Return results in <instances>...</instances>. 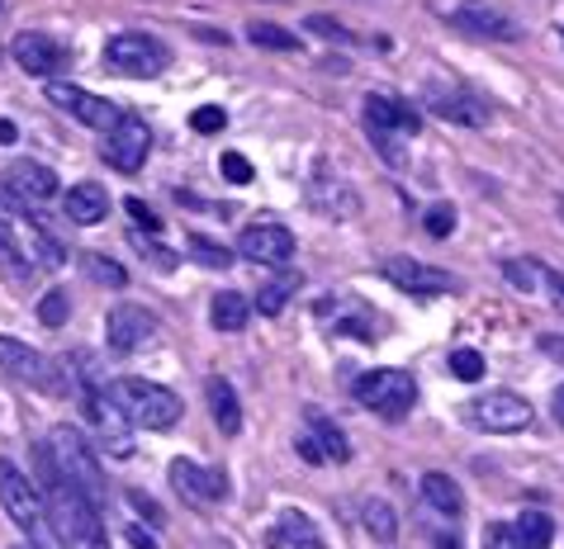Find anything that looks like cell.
Returning a JSON list of instances; mask_svg holds the SVG:
<instances>
[{
    "label": "cell",
    "mask_w": 564,
    "mask_h": 549,
    "mask_svg": "<svg viewBox=\"0 0 564 549\" xmlns=\"http://www.w3.org/2000/svg\"><path fill=\"white\" fill-rule=\"evenodd\" d=\"M185 256L199 261V265H209V271H228V265H232V251H228L224 242L199 238V232H191V238H185Z\"/></svg>",
    "instance_id": "836d02e7"
},
{
    "label": "cell",
    "mask_w": 564,
    "mask_h": 549,
    "mask_svg": "<svg viewBox=\"0 0 564 549\" xmlns=\"http://www.w3.org/2000/svg\"><path fill=\"white\" fill-rule=\"evenodd\" d=\"M366 133H394V138H417L422 119L417 109L389 96H366Z\"/></svg>",
    "instance_id": "ffe728a7"
},
{
    "label": "cell",
    "mask_w": 564,
    "mask_h": 549,
    "mask_svg": "<svg viewBox=\"0 0 564 549\" xmlns=\"http://www.w3.org/2000/svg\"><path fill=\"white\" fill-rule=\"evenodd\" d=\"M451 24L465 29V34H475V39H498V43L522 39V24H517L508 10L489 6V0H465V6H456L451 10Z\"/></svg>",
    "instance_id": "e0dca14e"
},
{
    "label": "cell",
    "mask_w": 564,
    "mask_h": 549,
    "mask_svg": "<svg viewBox=\"0 0 564 549\" xmlns=\"http://www.w3.org/2000/svg\"><path fill=\"white\" fill-rule=\"evenodd\" d=\"M105 67L115 76L148 81V76H162L171 67V53H166V43H156L152 34H115L105 43Z\"/></svg>",
    "instance_id": "8992f818"
},
{
    "label": "cell",
    "mask_w": 564,
    "mask_h": 549,
    "mask_svg": "<svg viewBox=\"0 0 564 549\" xmlns=\"http://www.w3.org/2000/svg\"><path fill=\"white\" fill-rule=\"evenodd\" d=\"M82 403H86V417L90 427H96L100 446L115 454V460H129L133 454V431H129V413H123V403L109 394V388H82Z\"/></svg>",
    "instance_id": "52a82bcc"
},
{
    "label": "cell",
    "mask_w": 564,
    "mask_h": 549,
    "mask_svg": "<svg viewBox=\"0 0 564 549\" xmlns=\"http://www.w3.org/2000/svg\"><path fill=\"white\" fill-rule=\"evenodd\" d=\"M43 96H48L62 109V114H72L76 123H86V129H100V133H109L123 119L105 96H90V90L72 86V81H48V86H43Z\"/></svg>",
    "instance_id": "7c38bea8"
},
{
    "label": "cell",
    "mask_w": 564,
    "mask_h": 549,
    "mask_svg": "<svg viewBox=\"0 0 564 549\" xmlns=\"http://www.w3.org/2000/svg\"><path fill=\"white\" fill-rule=\"evenodd\" d=\"M14 549H39V545H14Z\"/></svg>",
    "instance_id": "f907efd6"
},
{
    "label": "cell",
    "mask_w": 564,
    "mask_h": 549,
    "mask_svg": "<svg viewBox=\"0 0 564 549\" xmlns=\"http://www.w3.org/2000/svg\"><path fill=\"white\" fill-rule=\"evenodd\" d=\"M541 351L551 360H564V337H541Z\"/></svg>",
    "instance_id": "bcb514c9"
},
{
    "label": "cell",
    "mask_w": 564,
    "mask_h": 549,
    "mask_svg": "<svg viewBox=\"0 0 564 549\" xmlns=\"http://www.w3.org/2000/svg\"><path fill=\"white\" fill-rule=\"evenodd\" d=\"M195 39H205V43H218V48H228V34H218V29H195Z\"/></svg>",
    "instance_id": "c3c4849f"
},
{
    "label": "cell",
    "mask_w": 564,
    "mask_h": 549,
    "mask_svg": "<svg viewBox=\"0 0 564 549\" xmlns=\"http://www.w3.org/2000/svg\"><path fill=\"white\" fill-rule=\"evenodd\" d=\"M308 34H323V39H333V43H351V29L341 24V20H327V14H308L304 20Z\"/></svg>",
    "instance_id": "74e56055"
},
{
    "label": "cell",
    "mask_w": 564,
    "mask_h": 549,
    "mask_svg": "<svg viewBox=\"0 0 564 549\" xmlns=\"http://www.w3.org/2000/svg\"><path fill=\"white\" fill-rule=\"evenodd\" d=\"M271 549H327V540L304 512L290 507V512H280V521L271 526Z\"/></svg>",
    "instance_id": "7402d4cb"
},
{
    "label": "cell",
    "mask_w": 564,
    "mask_h": 549,
    "mask_svg": "<svg viewBox=\"0 0 564 549\" xmlns=\"http://www.w3.org/2000/svg\"><path fill=\"white\" fill-rule=\"evenodd\" d=\"M503 275H508V285H512L517 294H536V289H545V265H541V261H527V256L503 261Z\"/></svg>",
    "instance_id": "d6a6232c"
},
{
    "label": "cell",
    "mask_w": 564,
    "mask_h": 549,
    "mask_svg": "<svg viewBox=\"0 0 564 549\" xmlns=\"http://www.w3.org/2000/svg\"><path fill=\"white\" fill-rule=\"evenodd\" d=\"M152 337H156V318H152L148 308H138V304L109 308V318H105V341H109V351H115V355H133L138 347H148Z\"/></svg>",
    "instance_id": "9a60e30c"
},
{
    "label": "cell",
    "mask_w": 564,
    "mask_h": 549,
    "mask_svg": "<svg viewBox=\"0 0 564 549\" xmlns=\"http://www.w3.org/2000/svg\"><path fill=\"white\" fill-rule=\"evenodd\" d=\"M191 123H195V133H218V129L228 123V114H224L218 105H199L195 114H191Z\"/></svg>",
    "instance_id": "60d3db41"
},
{
    "label": "cell",
    "mask_w": 564,
    "mask_h": 549,
    "mask_svg": "<svg viewBox=\"0 0 564 549\" xmlns=\"http://www.w3.org/2000/svg\"><path fill=\"white\" fill-rule=\"evenodd\" d=\"M484 549H522V536H517V526L494 521L489 530H484Z\"/></svg>",
    "instance_id": "f35d334b"
},
{
    "label": "cell",
    "mask_w": 564,
    "mask_h": 549,
    "mask_svg": "<svg viewBox=\"0 0 564 549\" xmlns=\"http://www.w3.org/2000/svg\"><path fill=\"white\" fill-rule=\"evenodd\" d=\"M238 256L257 261V265H285L294 256V232L285 223H247L238 238Z\"/></svg>",
    "instance_id": "ac0fdd59"
},
{
    "label": "cell",
    "mask_w": 564,
    "mask_h": 549,
    "mask_svg": "<svg viewBox=\"0 0 564 549\" xmlns=\"http://www.w3.org/2000/svg\"><path fill=\"white\" fill-rule=\"evenodd\" d=\"M304 431H308L313 441L323 446L327 464H347V460H351V441H347V436H341V431H337V427H333V421H327L323 413H308V427H304Z\"/></svg>",
    "instance_id": "4316f807"
},
{
    "label": "cell",
    "mask_w": 564,
    "mask_h": 549,
    "mask_svg": "<svg viewBox=\"0 0 564 549\" xmlns=\"http://www.w3.org/2000/svg\"><path fill=\"white\" fill-rule=\"evenodd\" d=\"M417 488H422V502H427L436 516H460L465 497H460V483L451 474H422Z\"/></svg>",
    "instance_id": "cb8c5ba5"
},
{
    "label": "cell",
    "mask_w": 564,
    "mask_h": 549,
    "mask_svg": "<svg viewBox=\"0 0 564 549\" xmlns=\"http://www.w3.org/2000/svg\"><path fill=\"white\" fill-rule=\"evenodd\" d=\"M129 502H133V512H138V516H148L152 526H162V507H156V502H152L148 493H138V488H133V493H129Z\"/></svg>",
    "instance_id": "7bdbcfd3"
},
{
    "label": "cell",
    "mask_w": 564,
    "mask_h": 549,
    "mask_svg": "<svg viewBox=\"0 0 564 549\" xmlns=\"http://www.w3.org/2000/svg\"><path fill=\"white\" fill-rule=\"evenodd\" d=\"M148 152H152V129L138 114H123L115 129L105 133V143H100V156L119 171V176H133V171H143Z\"/></svg>",
    "instance_id": "8fae6325"
},
{
    "label": "cell",
    "mask_w": 564,
    "mask_h": 549,
    "mask_svg": "<svg viewBox=\"0 0 564 549\" xmlns=\"http://www.w3.org/2000/svg\"><path fill=\"white\" fill-rule=\"evenodd\" d=\"M72 318V299H67V289H48L39 299V322L43 327H67Z\"/></svg>",
    "instance_id": "e575fe53"
},
{
    "label": "cell",
    "mask_w": 564,
    "mask_h": 549,
    "mask_svg": "<svg viewBox=\"0 0 564 549\" xmlns=\"http://www.w3.org/2000/svg\"><path fill=\"white\" fill-rule=\"evenodd\" d=\"M62 213L72 218L76 228H96L109 218V195L100 190L96 180H82V185H72L67 199H62Z\"/></svg>",
    "instance_id": "44dd1931"
},
{
    "label": "cell",
    "mask_w": 564,
    "mask_h": 549,
    "mask_svg": "<svg viewBox=\"0 0 564 549\" xmlns=\"http://www.w3.org/2000/svg\"><path fill=\"white\" fill-rule=\"evenodd\" d=\"M247 43H252V48H265V53H294V48H300V39H294L290 29L271 24V20L247 24Z\"/></svg>",
    "instance_id": "f546056e"
},
{
    "label": "cell",
    "mask_w": 564,
    "mask_h": 549,
    "mask_svg": "<svg viewBox=\"0 0 564 549\" xmlns=\"http://www.w3.org/2000/svg\"><path fill=\"white\" fill-rule=\"evenodd\" d=\"M0 195L20 209H43L48 199H57V176L43 162H14L0 176Z\"/></svg>",
    "instance_id": "4fadbf2b"
},
{
    "label": "cell",
    "mask_w": 564,
    "mask_h": 549,
    "mask_svg": "<svg viewBox=\"0 0 564 549\" xmlns=\"http://www.w3.org/2000/svg\"><path fill=\"white\" fill-rule=\"evenodd\" d=\"M205 398H209L214 427L224 431V436H238V431H242V403H238V388H232V384L224 380V374H209Z\"/></svg>",
    "instance_id": "603a6c76"
},
{
    "label": "cell",
    "mask_w": 564,
    "mask_h": 549,
    "mask_svg": "<svg viewBox=\"0 0 564 549\" xmlns=\"http://www.w3.org/2000/svg\"><path fill=\"white\" fill-rule=\"evenodd\" d=\"M465 417L475 421L479 431H489V436H517V431H527L531 421H536L531 403L517 398V394H479L475 403L465 407Z\"/></svg>",
    "instance_id": "30bf717a"
},
{
    "label": "cell",
    "mask_w": 564,
    "mask_h": 549,
    "mask_svg": "<svg viewBox=\"0 0 564 549\" xmlns=\"http://www.w3.org/2000/svg\"><path fill=\"white\" fill-rule=\"evenodd\" d=\"M551 413H555V421H560V427H564V384L555 388V403H551Z\"/></svg>",
    "instance_id": "681fc988"
},
{
    "label": "cell",
    "mask_w": 564,
    "mask_h": 549,
    "mask_svg": "<svg viewBox=\"0 0 564 549\" xmlns=\"http://www.w3.org/2000/svg\"><path fill=\"white\" fill-rule=\"evenodd\" d=\"M10 57L20 62V67H24L29 76H43V81H57V72L72 62V53L62 48L57 39H48V34H34V29H24V34H14V43H10Z\"/></svg>",
    "instance_id": "2e32d148"
},
{
    "label": "cell",
    "mask_w": 564,
    "mask_h": 549,
    "mask_svg": "<svg viewBox=\"0 0 564 549\" xmlns=\"http://www.w3.org/2000/svg\"><path fill=\"white\" fill-rule=\"evenodd\" d=\"M129 540H133V549H156V536L143 526H129Z\"/></svg>",
    "instance_id": "f6af8a7d"
},
{
    "label": "cell",
    "mask_w": 564,
    "mask_h": 549,
    "mask_svg": "<svg viewBox=\"0 0 564 549\" xmlns=\"http://www.w3.org/2000/svg\"><path fill=\"white\" fill-rule=\"evenodd\" d=\"M300 294V275H271L257 294V312L261 318H275V312H285V304Z\"/></svg>",
    "instance_id": "f1b7e54d"
},
{
    "label": "cell",
    "mask_w": 564,
    "mask_h": 549,
    "mask_svg": "<svg viewBox=\"0 0 564 549\" xmlns=\"http://www.w3.org/2000/svg\"><path fill=\"white\" fill-rule=\"evenodd\" d=\"M512 526H517V536H522V549H551V540H555V521L545 512H522Z\"/></svg>",
    "instance_id": "4dcf8cb0"
},
{
    "label": "cell",
    "mask_w": 564,
    "mask_h": 549,
    "mask_svg": "<svg viewBox=\"0 0 564 549\" xmlns=\"http://www.w3.org/2000/svg\"><path fill=\"white\" fill-rule=\"evenodd\" d=\"M43 446H48V454H53V464L62 469V474H67L76 488H82L90 502H96V507H105V469H100V460L96 454H90V446H86V436L76 431V427H67V421H62V427H53L48 436H43Z\"/></svg>",
    "instance_id": "7a4b0ae2"
},
{
    "label": "cell",
    "mask_w": 564,
    "mask_h": 549,
    "mask_svg": "<svg viewBox=\"0 0 564 549\" xmlns=\"http://www.w3.org/2000/svg\"><path fill=\"white\" fill-rule=\"evenodd\" d=\"M413 398H417V384L409 370H366L356 380V403L375 417H389V421L409 417Z\"/></svg>",
    "instance_id": "5b68a950"
},
{
    "label": "cell",
    "mask_w": 564,
    "mask_h": 549,
    "mask_svg": "<svg viewBox=\"0 0 564 549\" xmlns=\"http://www.w3.org/2000/svg\"><path fill=\"white\" fill-rule=\"evenodd\" d=\"M34 464H39V479H43L39 493H43V507H48L53 536L67 549H109L100 507L53 464V454H48V446H43V441L34 446Z\"/></svg>",
    "instance_id": "6da1fadb"
},
{
    "label": "cell",
    "mask_w": 564,
    "mask_h": 549,
    "mask_svg": "<svg viewBox=\"0 0 564 549\" xmlns=\"http://www.w3.org/2000/svg\"><path fill=\"white\" fill-rule=\"evenodd\" d=\"M313 209L327 213V218H351L360 204H356V190L351 185H337V180H313Z\"/></svg>",
    "instance_id": "484cf974"
},
{
    "label": "cell",
    "mask_w": 564,
    "mask_h": 549,
    "mask_svg": "<svg viewBox=\"0 0 564 549\" xmlns=\"http://www.w3.org/2000/svg\"><path fill=\"white\" fill-rule=\"evenodd\" d=\"M384 279L403 294H417V299H436V294H451L456 279H451L442 265H427V261H413V256H389L384 261Z\"/></svg>",
    "instance_id": "5bb4252c"
},
{
    "label": "cell",
    "mask_w": 564,
    "mask_h": 549,
    "mask_svg": "<svg viewBox=\"0 0 564 549\" xmlns=\"http://www.w3.org/2000/svg\"><path fill=\"white\" fill-rule=\"evenodd\" d=\"M0 6H6V0H0Z\"/></svg>",
    "instance_id": "816d5d0a"
},
{
    "label": "cell",
    "mask_w": 564,
    "mask_h": 549,
    "mask_svg": "<svg viewBox=\"0 0 564 549\" xmlns=\"http://www.w3.org/2000/svg\"><path fill=\"white\" fill-rule=\"evenodd\" d=\"M0 370L14 374V380L29 384V388H39V394H48V398L72 394L67 370L53 365L48 355H39L34 347H24V341H14V337H0Z\"/></svg>",
    "instance_id": "277c9868"
},
{
    "label": "cell",
    "mask_w": 564,
    "mask_h": 549,
    "mask_svg": "<svg viewBox=\"0 0 564 549\" xmlns=\"http://www.w3.org/2000/svg\"><path fill=\"white\" fill-rule=\"evenodd\" d=\"M166 479H171V488H176V497H185L195 512H209V507H218V502L228 497V474H224V469L185 460V454H181V460H171Z\"/></svg>",
    "instance_id": "9c48e42d"
},
{
    "label": "cell",
    "mask_w": 564,
    "mask_h": 549,
    "mask_svg": "<svg viewBox=\"0 0 564 549\" xmlns=\"http://www.w3.org/2000/svg\"><path fill=\"white\" fill-rule=\"evenodd\" d=\"M115 398L123 403V413H129L138 427H148V431H171L181 421V413H185V403L171 394V388L152 384V380H138V374L115 384Z\"/></svg>",
    "instance_id": "3957f363"
},
{
    "label": "cell",
    "mask_w": 564,
    "mask_h": 549,
    "mask_svg": "<svg viewBox=\"0 0 564 549\" xmlns=\"http://www.w3.org/2000/svg\"><path fill=\"white\" fill-rule=\"evenodd\" d=\"M451 374H456V380H465V384H479V380H484V355L469 351V347L451 351Z\"/></svg>",
    "instance_id": "d590c367"
},
{
    "label": "cell",
    "mask_w": 564,
    "mask_h": 549,
    "mask_svg": "<svg viewBox=\"0 0 564 549\" xmlns=\"http://www.w3.org/2000/svg\"><path fill=\"white\" fill-rule=\"evenodd\" d=\"M422 100H427V109L436 119L460 123V129H484V123H489V105H484L479 96H469V90L427 86V90H422Z\"/></svg>",
    "instance_id": "d6986e66"
},
{
    "label": "cell",
    "mask_w": 564,
    "mask_h": 549,
    "mask_svg": "<svg viewBox=\"0 0 564 549\" xmlns=\"http://www.w3.org/2000/svg\"><path fill=\"white\" fill-rule=\"evenodd\" d=\"M218 176H224L228 185H252V166H247L242 152H224L218 156Z\"/></svg>",
    "instance_id": "8d00e7d4"
},
{
    "label": "cell",
    "mask_w": 564,
    "mask_h": 549,
    "mask_svg": "<svg viewBox=\"0 0 564 549\" xmlns=\"http://www.w3.org/2000/svg\"><path fill=\"white\" fill-rule=\"evenodd\" d=\"M0 502H6V516L24 536H39L48 526V507H43V493L20 474L14 460H0Z\"/></svg>",
    "instance_id": "ba28073f"
},
{
    "label": "cell",
    "mask_w": 564,
    "mask_h": 549,
    "mask_svg": "<svg viewBox=\"0 0 564 549\" xmlns=\"http://www.w3.org/2000/svg\"><path fill=\"white\" fill-rule=\"evenodd\" d=\"M129 213H133V223H138V228H148V232H156V228H162V218H156V213L148 209L143 199H129Z\"/></svg>",
    "instance_id": "ee69618b"
},
{
    "label": "cell",
    "mask_w": 564,
    "mask_h": 549,
    "mask_svg": "<svg viewBox=\"0 0 564 549\" xmlns=\"http://www.w3.org/2000/svg\"><path fill=\"white\" fill-rule=\"evenodd\" d=\"M360 526H366V536L380 540V545H394V536H399V516L384 497H370L366 507H360Z\"/></svg>",
    "instance_id": "83f0119b"
},
{
    "label": "cell",
    "mask_w": 564,
    "mask_h": 549,
    "mask_svg": "<svg viewBox=\"0 0 564 549\" xmlns=\"http://www.w3.org/2000/svg\"><path fill=\"white\" fill-rule=\"evenodd\" d=\"M294 450H300V460H304V464H313V469H327V454H323V446L313 441L308 431L294 436Z\"/></svg>",
    "instance_id": "b9f144b4"
},
{
    "label": "cell",
    "mask_w": 564,
    "mask_h": 549,
    "mask_svg": "<svg viewBox=\"0 0 564 549\" xmlns=\"http://www.w3.org/2000/svg\"><path fill=\"white\" fill-rule=\"evenodd\" d=\"M82 271L96 279V285H105V289H129V271H123L119 261L100 256V251H86V256H82Z\"/></svg>",
    "instance_id": "1f68e13d"
},
{
    "label": "cell",
    "mask_w": 564,
    "mask_h": 549,
    "mask_svg": "<svg viewBox=\"0 0 564 549\" xmlns=\"http://www.w3.org/2000/svg\"><path fill=\"white\" fill-rule=\"evenodd\" d=\"M14 138H20V129H14V119H0V147H10Z\"/></svg>",
    "instance_id": "7dc6e473"
},
{
    "label": "cell",
    "mask_w": 564,
    "mask_h": 549,
    "mask_svg": "<svg viewBox=\"0 0 564 549\" xmlns=\"http://www.w3.org/2000/svg\"><path fill=\"white\" fill-rule=\"evenodd\" d=\"M209 322L218 332H242V327L252 322V304H247L238 289H224V294H214V304H209Z\"/></svg>",
    "instance_id": "d4e9b609"
},
{
    "label": "cell",
    "mask_w": 564,
    "mask_h": 549,
    "mask_svg": "<svg viewBox=\"0 0 564 549\" xmlns=\"http://www.w3.org/2000/svg\"><path fill=\"white\" fill-rule=\"evenodd\" d=\"M422 223H427L432 238H451V228H456V209H451V204H432Z\"/></svg>",
    "instance_id": "ab89813d"
}]
</instances>
